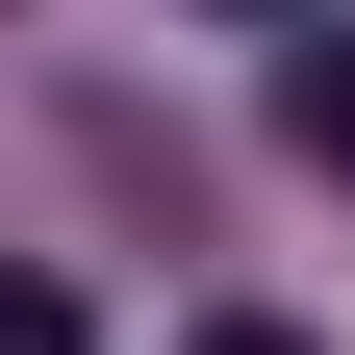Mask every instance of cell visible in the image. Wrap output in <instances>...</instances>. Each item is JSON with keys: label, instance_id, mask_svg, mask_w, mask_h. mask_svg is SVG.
Segmentation results:
<instances>
[{"label": "cell", "instance_id": "1", "mask_svg": "<svg viewBox=\"0 0 355 355\" xmlns=\"http://www.w3.org/2000/svg\"><path fill=\"white\" fill-rule=\"evenodd\" d=\"M0 355H102V330H76V279H51V254H0Z\"/></svg>", "mask_w": 355, "mask_h": 355}, {"label": "cell", "instance_id": "2", "mask_svg": "<svg viewBox=\"0 0 355 355\" xmlns=\"http://www.w3.org/2000/svg\"><path fill=\"white\" fill-rule=\"evenodd\" d=\"M279 127H304V153L355 178V26H330V51H304V76H279Z\"/></svg>", "mask_w": 355, "mask_h": 355}, {"label": "cell", "instance_id": "3", "mask_svg": "<svg viewBox=\"0 0 355 355\" xmlns=\"http://www.w3.org/2000/svg\"><path fill=\"white\" fill-rule=\"evenodd\" d=\"M178 355H304V330H279V304H229V330H178Z\"/></svg>", "mask_w": 355, "mask_h": 355}]
</instances>
